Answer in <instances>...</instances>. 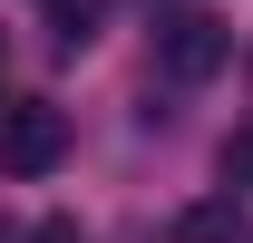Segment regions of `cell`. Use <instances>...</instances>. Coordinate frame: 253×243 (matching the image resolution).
Segmentation results:
<instances>
[{
  "label": "cell",
  "mask_w": 253,
  "mask_h": 243,
  "mask_svg": "<svg viewBox=\"0 0 253 243\" xmlns=\"http://www.w3.org/2000/svg\"><path fill=\"white\" fill-rule=\"evenodd\" d=\"M224 59H234V30H224L214 10H175V20H156V68L175 78V88H205Z\"/></svg>",
  "instance_id": "6da1fadb"
},
{
  "label": "cell",
  "mask_w": 253,
  "mask_h": 243,
  "mask_svg": "<svg viewBox=\"0 0 253 243\" xmlns=\"http://www.w3.org/2000/svg\"><path fill=\"white\" fill-rule=\"evenodd\" d=\"M59 156H68V117L49 97H10V107H0V165H10V175H49Z\"/></svg>",
  "instance_id": "7a4b0ae2"
},
{
  "label": "cell",
  "mask_w": 253,
  "mask_h": 243,
  "mask_svg": "<svg viewBox=\"0 0 253 243\" xmlns=\"http://www.w3.org/2000/svg\"><path fill=\"white\" fill-rule=\"evenodd\" d=\"M175 243H244V214H234V185H224L214 204H185V214H175Z\"/></svg>",
  "instance_id": "3957f363"
},
{
  "label": "cell",
  "mask_w": 253,
  "mask_h": 243,
  "mask_svg": "<svg viewBox=\"0 0 253 243\" xmlns=\"http://www.w3.org/2000/svg\"><path fill=\"white\" fill-rule=\"evenodd\" d=\"M224 185H234V195H253V126H234V136H224Z\"/></svg>",
  "instance_id": "277c9868"
},
{
  "label": "cell",
  "mask_w": 253,
  "mask_h": 243,
  "mask_svg": "<svg viewBox=\"0 0 253 243\" xmlns=\"http://www.w3.org/2000/svg\"><path fill=\"white\" fill-rule=\"evenodd\" d=\"M30 243H88V234H78L68 214H49V224H30Z\"/></svg>",
  "instance_id": "5b68a950"
}]
</instances>
